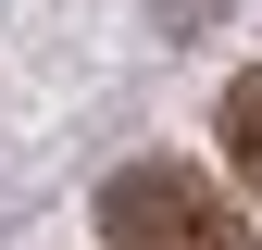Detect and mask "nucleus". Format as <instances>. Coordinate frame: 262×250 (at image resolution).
I'll list each match as a JSON object with an SVG mask.
<instances>
[{
    "label": "nucleus",
    "mask_w": 262,
    "mask_h": 250,
    "mask_svg": "<svg viewBox=\"0 0 262 250\" xmlns=\"http://www.w3.org/2000/svg\"><path fill=\"white\" fill-rule=\"evenodd\" d=\"M225 163H237V187L262 200V62H250L237 88H225Z\"/></svg>",
    "instance_id": "nucleus-2"
},
{
    "label": "nucleus",
    "mask_w": 262,
    "mask_h": 250,
    "mask_svg": "<svg viewBox=\"0 0 262 250\" xmlns=\"http://www.w3.org/2000/svg\"><path fill=\"white\" fill-rule=\"evenodd\" d=\"M100 238H113V250H262V238L237 225V200L200 187L187 163H125V175L100 187Z\"/></svg>",
    "instance_id": "nucleus-1"
}]
</instances>
